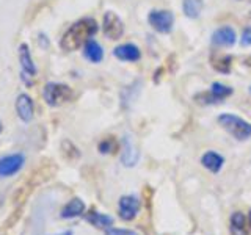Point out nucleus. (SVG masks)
I'll list each match as a JSON object with an SVG mask.
<instances>
[{"label":"nucleus","instance_id":"f257e3e1","mask_svg":"<svg viewBox=\"0 0 251 235\" xmlns=\"http://www.w3.org/2000/svg\"><path fill=\"white\" fill-rule=\"evenodd\" d=\"M96 31H98V24L91 18H83L80 21L74 22L61 38V41H60L61 49L68 52L77 50L78 47H82L88 43Z\"/></svg>","mask_w":251,"mask_h":235},{"label":"nucleus","instance_id":"f03ea898","mask_svg":"<svg viewBox=\"0 0 251 235\" xmlns=\"http://www.w3.org/2000/svg\"><path fill=\"white\" fill-rule=\"evenodd\" d=\"M218 122L226 132H229L235 140L242 141V140H248L251 137V124L245 119H242L240 116L225 113L218 116Z\"/></svg>","mask_w":251,"mask_h":235},{"label":"nucleus","instance_id":"7ed1b4c3","mask_svg":"<svg viewBox=\"0 0 251 235\" xmlns=\"http://www.w3.org/2000/svg\"><path fill=\"white\" fill-rule=\"evenodd\" d=\"M43 96L50 107H60L73 99V90L63 83H47L44 86Z\"/></svg>","mask_w":251,"mask_h":235},{"label":"nucleus","instance_id":"20e7f679","mask_svg":"<svg viewBox=\"0 0 251 235\" xmlns=\"http://www.w3.org/2000/svg\"><path fill=\"white\" fill-rule=\"evenodd\" d=\"M148 21L151 24V27L159 31V33H170L175 25V16L171 11L167 10H154L149 13Z\"/></svg>","mask_w":251,"mask_h":235},{"label":"nucleus","instance_id":"39448f33","mask_svg":"<svg viewBox=\"0 0 251 235\" xmlns=\"http://www.w3.org/2000/svg\"><path fill=\"white\" fill-rule=\"evenodd\" d=\"M102 31L108 39H120L124 33V24L120 16L113 11H107L102 19Z\"/></svg>","mask_w":251,"mask_h":235},{"label":"nucleus","instance_id":"423d86ee","mask_svg":"<svg viewBox=\"0 0 251 235\" xmlns=\"http://www.w3.org/2000/svg\"><path fill=\"white\" fill-rule=\"evenodd\" d=\"M140 199L137 196H123L118 202V215L124 221H132L140 212Z\"/></svg>","mask_w":251,"mask_h":235},{"label":"nucleus","instance_id":"0eeeda50","mask_svg":"<svg viewBox=\"0 0 251 235\" xmlns=\"http://www.w3.org/2000/svg\"><path fill=\"white\" fill-rule=\"evenodd\" d=\"M25 162V157L22 154H10L0 159V177H10L16 174Z\"/></svg>","mask_w":251,"mask_h":235},{"label":"nucleus","instance_id":"6e6552de","mask_svg":"<svg viewBox=\"0 0 251 235\" xmlns=\"http://www.w3.org/2000/svg\"><path fill=\"white\" fill-rule=\"evenodd\" d=\"M138 159H140V152L137 149L135 141H133V137L126 135L123 140V155H121L123 164L124 166H135Z\"/></svg>","mask_w":251,"mask_h":235},{"label":"nucleus","instance_id":"1a4fd4ad","mask_svg":"<svg viewBox=\"0 0 251 235\" xmlns=\"http://www.w3.org/2000/svg\"><path fill=\"white\" fill-rule=\"evenodd\" d=\"M235 41H237V35L229 25L220 27L212 33V44L217 47H231L235 44Z\"/></svg>","mask_w":251,"mask_h":235},{"label":"nucleus","instance_id":"9d476101","mask_svg":"<svg viewBox=\"0 0 251 235\" xmlns=\"http://www.w3.org/2000/svg\"><path fill=\"white\" fill-rule=\"evenodd\" d=\"M16 112H18V116L24 122L31 121L35 113V107H33V100L28 96V94H21L16 100Z\"/></svg>","mask_w":251,"mask_h":235},{"label":"nucleus","instance_id":"9b49d317","mask_svg":"<svg viewBox=\"0 0 251 235\" xmlns=\"http://www.w3.org/2000/svg\"><path fill=\"white\" fill-rule=\"evenodd\" d=\"M113 55L121 61H138L141 57V52L135 44H121L113 49Z\"/></svg>","mask_w":251,"mask_h":235},{"label":"nucleus","instance_id":"f8f14e48","mask_svg":"<svg viewBox=\"0 0 251 235\" xmlns=\"http://www.w3.org/2000/svg\"><path fill=\"white\" fill-rule=\"evenodd\" d=\"M201 163H202V166L207 168L210 172L218 174V172L222 171V168H223L225 159L220 154H217L214 151H209V152H206L201 157Z\"/></svg>","mask_w":251,"mask_h":235},{"label":"nucleus","instance_id":"ddd939ff","mask_svg":"<svg viewBox=\"0 0 251 235\" xmlns=\"http://www.w3.org/2000/svg\"><path fill=\"white\" fill-rule=\"evenodd\" d=\"M83 212H85V204H83V201L78 199V198H74V199H71L66 204V206L61 209L60 216L65 218V219H73V218L80 216Z\"/></svg>","mask_w":251,"mask_h":235},{"label":"nucleus","instance_id":"4468645a","mask_svg":"<svg viewBox=\"0 0 251 235\" xmlns=\"http://www.w3.org/2000/svg\"><path fill=\"white\" fill-rule=\"evenodd\" d=\"M83 55L86 60H90L91 63H100L102 58H104V50L98 41H94L91 38L88 43L83 46Z\"/></svg>","mask_w":251,"mask_h":235},{"label":"nucleus","instance_id":"2eb2a0df","mask_svg":"<svg viewBox=\"0 0 251 235\" xmlns=\"http://www.w3.org/2000/svg\"><path fill=\"white\" fill-rule=\"evenodd\" d=\"M85 218H86V221L91 223L94 227H98V229H108V227L113 224V218L112 216L99 213V212H96V210L88 212Z\"/></svg>","mask_w":251,"mask_h":235},{"label":"nucleus","instance_id":"dca6fc26","mask_svg":"<svg viewBox=\"0 0 251 235\" xmlns=\"http://www.w3.org/2000/svg\"><path fill=\"white\" fill-rule=\"evenodd\" d=\"M19 60H21V66L22 70L25 72L27 75L33 77L36 74V68H35V63L31 60V55L28 50V46L27 44H22L21 49H19Z\"/></svg>","mask_w":251,"mask_h":235},{"label":"nucleus","instance_id":"f3484780","mask_svg":"<svg viewBox=\"0 0 251 235\" xmlns=\"http://www.w3.org/2000/svg\"><path fill=\"white\" fill-rule=\"evenodd\" d=\"M231 235H248L247 226H245V216L240 212H234L231 215V226H229Z\"/></svg>","mask_w":251,"mask_h":235},{"label":"nucleus","instance_id":"a211bd4d","mask_svg":"<svg viewBox=\"0 0 251 235\" xmlns=\"http://www.w3.org/2000/svg\"><path fill=\"white\" fill-rule=\"evenodd\" d=\"M202 0H184L182 2V8H184V13L187 18L190 19H196L200 18V14L202 11Z\"/></svg>","mask_w":251,"mask_h":235},{"label":"nucleus","instance_id":"6ab92c4d","mask_svg":"<svg viewBox=\"0 0 251 235\" xmlns=\"http://www.w3.org/2000/svg\"><path fill=\"white\" fill-rule=\"evenodd\" d=\"M212 68L222 74H227L231 70L232 65V57L229 55H217V57H212Z\"/></svg>","mask_w":251,"mask_h":235},{"label":"nucleus","instance_id":"aec40b11","mask_svg":"<svg viewBox=\"0 0 251 235\" xmlns=\"http://www.w3.org/2000/svg\"><path fill=\"white\" fill-rule=\"evenodd\" d=\"M210 93H212V96L217 99V102H222L223 99L231 96L232 88H229V86H226V85L220 83V82H215V83H212V86H210Z\"/></svg>","mask_w":251,"mask_h":235},{"label":"nucleus","instance_id":"412c9836","mask_svg":"<svg viewBox=\"0 0 251 235\" xmlns=\"http://www.w3.org/2000/svg\"><path fill=\"white\" fill-rule=\"evenodd\" d=\"M99 152L100 154H110V152H113L115 149H116V141L112 138V137H108V138H104L99 143Z\"/></svg>","mask_w":251,"mask_h":235},{"label":"nucleus","instance_id":"4be33fe9","mask_svg":"<svg viewBox=\"0 0 251 235\" xmlns=\"http://www.w3.org/2000/svg\"><path fill=\"white\" fill-rule=\"evenodd\" d=\"M105 235H138L135 231L130 229H118V227H108L105 231Z\"/></svg>","mask_w":251,"mask_h":235},{"label":"nucleus","instance_id":"5701e85b","mask_svg":"<svg viewBox=\"0 0 251 235\" xmlns=\"http://www.w3.org/2000/svg\"><path fill=\"white\" fill-rule=\"evenodd\" d=\"M242 46H251V27L245 28L242 33Z\"/></svg>","mask_w":251,"mask_h":235},{"label":"nucleus","instance_id":"b1692460","mask_svg":"<svg viewBox=\"0 0 251 235\" xmlns=\"http://www.w3.org/2000/svg\"><path fill=\"white\" fill-rule=\"evenodd\" d=\"M245 65H247L248 68H251V55H250V57H248V58L245 60Z\"/></svg>","mask_w":251,"mask_h":235},{"label":"nucleus","instance_id":"393cba45","mask_svg":"<svg viewBox=\"0 0 251 235\" xmlns=\"http://www.w3.org/2000/svg\"><path fill=\"white\" fill-rule=\"evenodd\" d=\"M57 235H73V231H66V232H61V234H57Z\"/></svg>","mask_w":251,"mask_h":235},{"label":"nucleus","instance_id":"a878e982","mask_svg":"<svg viewBox=\"0 0 251 235\" xmlns=\"http://www.w3.org/2000/svg\"><path fill=\"white\" fill-rule=\"evenodd\" d=\"M250 224H251V210H250Z\"/></svg>","mask_w":251,"mask_h":235},{"label":"nucleus","instance_id":"bb28decb","mask_svg":"<svg viewBox=\"0 0 251 235\" xmlns=\"http://www.w3.org/2000/svg\"><path fill=\"white\" fill-rule=\"evenodd\" d=\"M0 132H2V122H0Z\"/></svg>","mask_w":251,"mask_h":235}]
</instances>
